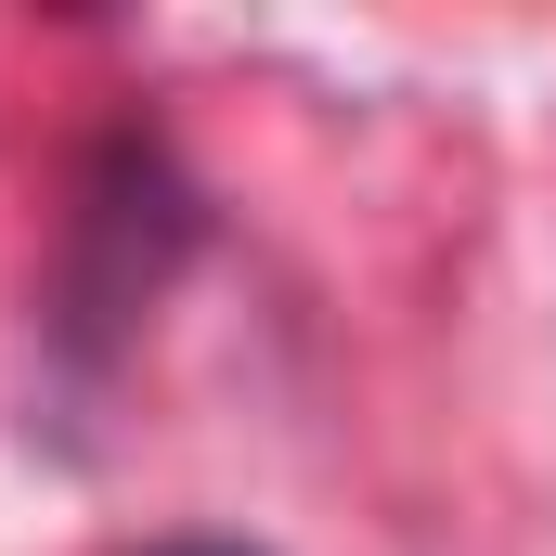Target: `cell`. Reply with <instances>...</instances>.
<instances>
[{"label": "cell", "mask_w": 556, "mask_h": 556, "mask_svg": "<svg viewBox=\"0 0 556 556\" xmlns=\"http://www.w3.org/2000/svg\"><path fill=\"white\" fill-rule=\"evenodd\" d=\"M155 556H260V544H220V531H194V544H155Z\"/></svg>", "instance_id": "cell-1"}]
</instances>
